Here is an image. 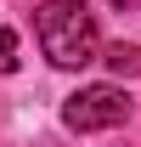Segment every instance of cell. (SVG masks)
Segmentation results:
<instances>
[{"label": "cell", "instance_id": "cell-1", "mask_svg": "<svg viewBox=\"0 0 141 147\" xmlns=\"http://www.w3.org/2000/svg\"><path fill=\"white\" fill-rule=\"evenodd\" d=\"M34 34L40 51L51 57V68H90L102 57V34L85 0H45L34 11Z\"/></svg>", "mask_w": 141, "mask_h": 147}, {"label": "cell", "instance_id": "cell-2", "mask_svg": "<svg viewBox=\"0 0 141 147\" xmlns=\"http://www.w3.org/2000/svg\"><path fill=\"white\" fill-rule=\"evenodd\" d=\"M130 91L124 85H79V91L62 102V125L73 136H96V130H119L130 119Z\"/></svg>", "mask_w": 141, "mask_h": 147}, {"label": "cell", "instance_id": "cell-3", "mask_svg": "<svg viewBox=\"0 0 141 147\" xmlns=\"http://www.w3.org/2000/svg\"><path fill=\"white\" fill-rule=\"evenodd\" d=\"M96 62H107L113 74H130V79H136V74H141V45H124V40H119V45H107Z\"/></svg>", "mask_w": 141, "mask_h": 147}, {"label": "cell", "instance_id": "cell-4", "mask_svg": "<svg viewBox=\"0 0 141 147\" xmlns=\"http://www.w3.org/2000/svg\"><path fill=\"white\" fill-rule=\"evenodd\" d=\"M0 74H17V34L0 28Z\"/></svg>", "mask_w": 141, "mask_h": 147}, {"label": "cell", "instance_id": "cell-5", "mask_svg": "<svg viewBox=\"0 0 141 147\" xmlns=\"http://www.w3.org/2000/svg\"><path fill=\"white\" fill-rule=\"evenodd\" d=\"M107 6H119V11H130V6H136V0H107Z\"/></svg>", "mask_w": 141, "mask_h": 147}]
</instances>
